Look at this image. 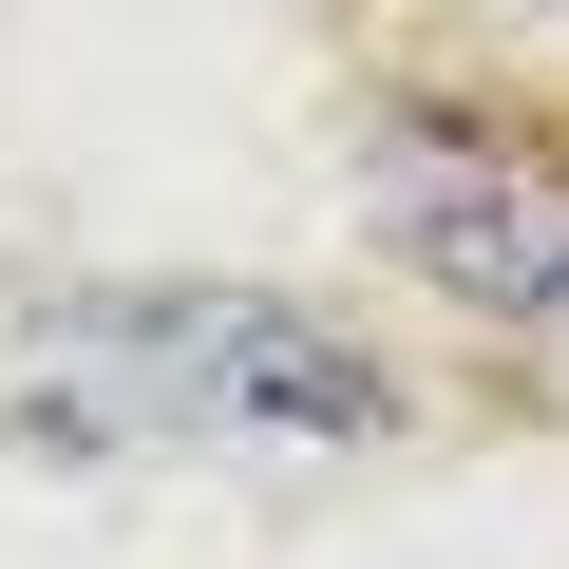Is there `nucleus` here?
Wrapping results in <instances>:
<instances>
[{"label":"nucleus","mask_w":569,"mask_h":569,"mask_svg":"<svg viewBox=\"0 0 569 569\" xmlns=\"http://www.w3.org/2000/svg\"><path fill=\"white\" fill-rule=\"evenodd\" d=\"M58 361L114 437H266V456H323V437H380V361L284 305V284H133V305H58Z\"/></svg>","instance_id":"f257e3e1"},{"label":"nucleus","mask_w":569,"mask_h":569,"mask_svg":"<svg viewBox=\"0 0 569 569\" xmlns=\"http://www.w3.org/2000/svg\"><path fill=\"white\" fill-rule=\"evenodd\" d=\"M380 247L475 323H569V171L550 152H475V133H399L380 152Z\"/></svg>","instance_id":"f03ea898"}]
</instances>
